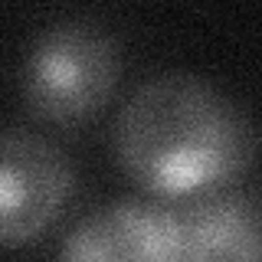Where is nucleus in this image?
<instances>
[{
	"instance_id": "f257e3e1",
	"label": "nucleus",
	"mask_w": 262,
	"mask_h": 262,
	"mask_svg": "<svg viewBox=\"0 0 262 262\" xmlns=\"http://www.w3.org/2000/svg\"><path fill=\"white\" fill-rule=\"evenodd\" d=\"M112 138L121 170L167 200L223 190L256 154L249 115L190 72L141 82L121 105Z\"/></svg>"
},
{
	"instance_id": "f03ea898",
	"label": "nucleus",
	"mask_w": 262,
	"mask_h": 262,
	"mask_svg": "<svg viewBox=\"0 0 262 262\" xmlns=\"http://www.w3.org/2000/svg\"><path fill=\"white\" fill-rule=\"evenodd\" d=\"M121 79L118 39L92 20H62L30 43L20 69L27 108L49 125L95 118Z\"/></svg>"
},
{
	"instance_id": "7ed1b4c3",
	"label": "nucleus",
	"mask_w": 262,
	"mask_h": 262,
	"mask_svg": "<svg viewBox=\"0 0 262 262\" xmlns=\"http://www.w3.org/2000/svg\"><path fill=\"white\" fill-rule=\"evenodd\" d=\"M76 170L59 144L27 128L0 131V246L20 249L36 243L59 220Z\"/></svg>"
},
{
	"instance_id": "20e7f679",
	"label": "nucleus",
	"mask_w": 262,
	"mask_h": 262,
	"mask_svg": "<svg viewBox=\"0 0 262 262\" xmlns=\"http://www.w3.org/2000/svg\"><path fill=\"white\" fill-rule=\"evenodd\" d=\"M59 262H184L180 213L141 200H115L79 220Z\"/></svg>"
},
{
	"instance_id": "39448f33",
	"label": "nucleus",
	"mask_w": 262,
	"mask_h": 262,
	"mask_svg": "<svg viewBox=\"0 0 262 262\" xmlns=\"http://www.w3.org/2000/svg\"><path fill=\"white\" fill-rule=\"evenodd\" d=\"M184 262H259V210L249 193L216 190L180 213Z\"/></svg>"
}]
</instances>
